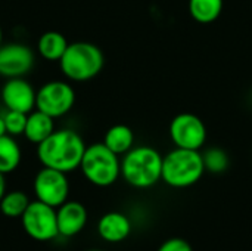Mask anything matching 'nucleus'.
<instances>
[{"mask_svg":"<svg viewBox=\"0 0 252 251\" xmlns=\"http://www.w3.org/2000/svg\"><path fill=\"white\" fill-rule=\"evenodd\" d=\"M86 148L84 139L78 132L59 129L37 145V158L43 167H50L68 175L80 169Z\"/></svg>","mask_w":252,"mask_h":251,"instance_id":"f257e3e1","label":"nucleus"},{"mask_svg":"<svg viewBox=\"0 0 252 251\" xmlns=\"http://www.w3.org/2000/svg\"><path fill=\"white\" fill-rule=\"evenodd\" d=\"M123 179L136 189L155 186L162 176V155L152 146H133L121 160Z\"/></svg>","mask_w":252,"mask_h":251,"instance_id":"f03ea898","label":"nucleus"},{"mask_svg":"<svg viewBox=\"0 0 252 251\" xmlns=\"http://www.w3.org/2000/svg\"><path fill=\"white\" fill-rule=\"evenodd\" d=\"M204 173V158L198 149H185L176 146L165 157H162L161 180L170 188H190L201 180Z\"/></svg>","mask_w":252,"mask_h":251,"instance_id":"7ed1b4c3","label":"nucleus"},{"mask_svg":"<svg viewBox=\"0 0 252 251\" xmlns=\"http://www.w3.org/2000/svg\"><path fill=\"white\" fill-rule=\"evenodd\" d=\"M105 56L99 46L89 41L69 43L59 61L62 74L71 81H89L100 74Z\"/></svg>","mask_w":252,"mask_h":251,"instance_id":"20e7f679","label":"nucleus"},{"mask_svg":"<svg viewBox=\"0 0 252 251\" xmlns=\"http://www.w3.org/2000/svg\"><path fill=\"white\" fill-rule=\"evenodd\" d=\"M80 170L92 185L108 188L121 176V160L103 142H99L86 148Z\"/></svg>","mask_w":252,"mask_h":251,"instance_id":"39448f33","label":"nucleus"},{"mask_svg":"<svg viewBox=\"0 0 252 251\" xmlns=\"http://www.w3.org/2000/svg\"><path fill=\"white\" fill-rule=\"evenodd\" d=\"M21 223L25 234L35 241L46 243L59 237L56 209L38 200L30 203L28 209L21 216Z\"/></svg>","mask_w":252,"mask_h":251,"instance_id":"423d86ee","label":"nucleus"},{"mask_svg":"<svg viewBox=\"0 0 252 251\" xmlns=\"http://www.w3.org/2000/svg\"><path fill=\"white\" fill-rule=\"evenodd\" d=\"M75 104L74 87L62 80H52L44 83L37 90L35 109L53 117L55 120L68 114Z\"/></svg>","mask_w":252,"mask_h":251,"instance_id":"0eeeda50","label":"nucleus"},{"mask_svg":"<svg viewBox=\"0 0 252 251\" xmlns=\"http://www.w3.org/2000/svg\"><path fill=\"white\" fill-rule=\"evenodd\" d=\"M32 189L35 194V200L58 209L69 197V180L66 173L43 167L34 178Z\"/></svg>","mask_w":252,"mask_h":251,"instance_id":"6e6552de","label":"nucleus"},{"mask_svg":"<svg viewBox=\"0 0 252 251\" xmlns=\"http://www.w3.org/2000/svg\"><path fill=\"white\" fill-rule=\"evenodd\" d=\"M170 138L177 148L199 151L207 141L205 123L195 114L182 112L170 123Z\"/></svg>","mask_w":252,"mask_h":251,"instance_id":"1a4fd4ad","label":"nucleus"},{"mask_svg":"<svg viewBox=\"0 0 252 251\" xmlns=\"http://www.w3.org/2000/svg\"><path fill=\"white\" fill-rule=\"evenodd\" d=\"M35 64L32 49L22 43H7L0 46V75L6 78L27 75Z\"/></svg>","mask_w":252,"mask_h":251,"instance_id":"9d476101","label":"nucleus"},{"mask_svg":"<svg viewBox=\"0 0 252 251\" xmlns=\"http://www.w3.org/2000/svg\"><path fill=\"white\" fill-rule=\"evenodd\" d=\"M35 98L37 90H34V87L24 77L7 78L0 90V99L7 109L25 114L35 109Z\"/></svg>","mask_w":252,"mask_h":251,"instance_id":"9b49d317","label":"nucleus"},{"mask_svg":"<svg viewBox=\"0 0 252 251\" xmlns=\"http://www.w3.org/2000/svg\"><path fill=\"white\" fill-rule=\"evenodd\" d=\"M56 217L59 235L65 238H72L86 228L89 213L81 203L68 200L56 209Z\"/></svg>","mask_w":252,"mask_h":251,"instance_id":"f8f14e48","label":"nucleus"},{"mask_svg":"<svg viewBox=\"0 0 252 251\" xmlns=\"http://www.w3.org/2000/svg\"><path fill=\"white\" fill-rule=\"evenodd\" d=\"M133 225L128 216L121 212H109L105 213L97 222V234L99 237L111 244H118L126 241L131 234Z\"/></svg>","mask_w":252,"mask_h":251,"instance_id":"ddd939ff","label":"nucleus"},{"mask_svg":"<svg viewBox=\"0 0 252 251\" xmlns=\"http://www.w3.org/2000/svg\"><path fill=\"white\" fill-rule=\"evenodd\" d=\"M55 118L44 114L40 109H34L27 115V124L24 130V136L28 142L38 145L44 139H47L55 132Z\"/></svg>","mask_w":252,"mask_h":251,"instance_id":"4468645a","label":"nucleus"},{"mask_svg":"<svg viewBox=\"0 0 252 251\" xmlns=\"http://www.w3.org/2000/svg\"><path fill=\"white\" fill-rule=\"evenodd\" d=\"M68 44L69 43L62 33L46 31L38 37L37 50L43 59L50 61V62H59L61 58L63 56Z\"/></svg>","mask_w":252,"mask_h":251,"instance_id":"2eb2a0df","label":"nucleus"},{"mask_svg":"<svg viewBox=\"0 0 252 251\" xmlns=\"http://www.w3.org/2000/svg\"><path fill=\"white\" fill-rule=\"evenodd\" d=\"M103 143L117 155H124L134 146V132L126 124H115L106 130Z\"/></svg>","mask_w":252,"mask_h":251,"instance_id":"dca6fc26","label":"nucleus"},{"mask_svg":"<svg viewBox=\"0 0 252 251\" xmlns=\"http://www.w3.org/2000/svg\"><path fill=\"white\" fill-rule=\"evenodd\" d=\"M22 160V152L19 143L13 136H0V173L7 175L15 172Z\"/></svg>","mask_w":252,"mask_h":251,"instance_id":"f3484780","label":"nucleus"},{"mask_svg":"<svg viewBox=\"0 0 252 251\" xmlns=\"http://www.w3.org/2000/svg\"><path fill=\"white\" fill-rule=\"evenodd\" d=\"M223 0H189V13L199 24H211L221 15Z\"/></svg>","mask_w":252,"mask_h":251,"instance_id":"a211bd4d","label":"nucleus"},{"mask_svg":"<svg viewBox=\"0 0 252 251\" xmlns=\"http://www.w3.org/2000/svg\"><path fill=\"white\" fill-rule=\"evenodd\" d=\"M30 198L22 191H10L3 195L0 200V212L9 219H21L25 210L30 206Z\"/></svg>","mask_w":252,"mask_h":251,"instance_id":"6ab92c4d","label":"nucleus"},{"mask_svg":"<svg viewBox=\"0 0 252 251\" xmlns=\"http://www.w3.org/2000/svg\"><path fill=\"white\" fill-rule=\"evenodd\" d=\"M204 166H205V172L210 173H223L229 169V155L224 149L221 148H208L204 154Z\"/></svg>","mask_w":252,"mask_h":251,"instance_id":"aec40b11","label":"nucleus"},{"mask_svg":"<svg viewBox=\"0 0 252 251\" xmlns=\"http://www.w3.org/2000/svg\"><path fill=\"white\" fill-rule=\"evenodd\" d=\"M27 115L28 114H25V112L7 109L3 114V120H4V126H6V133L13 136V138L22 136L24 130H25V124H27Z\"/></svg>","mask_w":252,"mask_h":251,"instance_id":"412c9836","label":"nucleus"},{"mask_svg":"<svg viewBox=\"0 0 252 251\" xmlns=\"http://www.w3.org/2000/svg\"><path fill=\"white\" fill-rule=\"evenodd\" d=\"M157 251H193L192 246L183 238H168L165 240Z\"/></svg>","mask_w":252,"mask_h":251,"instance_id":"4be33fe9","label":"nucleus"},{"mask_svg":"<svg viewBox=\"0 0 252 251\" xmlns=\"http://www.w3.org/2000/svg\"><path fill=\"white\" fill-rule=\"evenodd\" d=\"M4 194H6V180H4V175L0 173V200L3 198Z\"/></svg>","mask_w":252,"mask_h":251,"instance_id":"5701e85b","label":"nucleus"},{"mask_svg":"<svg viewBox=\"0 0 252 251\" xmlns=\"http://www.w3.org/2000/svg\"><path fill=\"white\" fill-rule=\"evenodd\" d=\"M4 135H7V133H6V126H4L3 115H0V136H4Z\"/></svg>","mask_w":252,"mask_h":251,"instance_id":"b1692460","label":"nucleus"},{"mask_svg":"<svg viewBox=\"0 0 252 251\" xmlns=\"http://www.w3.org/2000/svg\"><path fill=\"white\" fill-rule=\"evenodd\" d=\"M3 44V30H1V25H0V46Z\"/></svg>","mask_w":252,"mask_h":251,"instance_id":"393cba45","label":"nucleus"},{"mask_svg":"<svg viewBox=\"0 0 252 251\" xmlns=\"http://www.w3.org/2000/svg\"><path fill=\"white\" fill-rule=\"evenodd\" d=\"M89 251H102V250H89Z\"/></svg>","mask_w":252,"mask_h":251,"instance_id":"a878e982","label":"nucleus"}]
</instances>
